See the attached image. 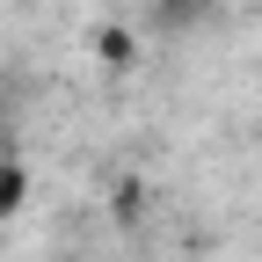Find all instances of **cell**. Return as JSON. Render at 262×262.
<instances>
[{
  "label": "cell",
  "instance_id": "cell-1",
  "mask_svg": "<svg viewBox=\"0 0 262 262\" xmlns=\"http://www.w3.org/2000/svg\"><path fill=\"white\" fill-rule=\"evenodd\" d=\"M153 29H168V37H182V29H196V22H211V0H153Z\"/></svg>",
  "mask_w": 262,
  "mask_h": 262
}]
</instances>
